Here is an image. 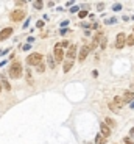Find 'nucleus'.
Listing matches in <instances>:
<instances>
[{"instance_id":"obj_14","label":"nucleus","mask_w":134,"mask_h":144,"mask_svg":"<svg viewBox=\"0 0 134 144\" xmlns=\"http://www.w3.org/2000/svg\"><path fill=\"white\" fill-rule=\"evenodd\" d=\"M95 143H97V144H104V143H106V138H104L101 133H98L97 136H95Z\"/></svg>"},{"instance_id":"obj_4","label":"nucleus","mask_w":134,"mask_h":144,"mask_svg":"<svg viewBox=\"0 0 134 144\" xmlns=\"http://www.w3.org/2000/svg\"><path fill=\"white\" fill-rule=\"evenodd\" d=\"M25 16L27 14H25L23 10H16V11H13L11 14H9V19H11L13 22H19V20H22Z\"/></svg>"},{"instance_id":"obj_15","label":"nucleus","mask_w":134,"mask_h":144,"mask_svg":"<svg viewBox=\"0 0 134 144\" xmlns=\"http://www.w3.org/2000/svg\"><path fill=\"white\" fill-rule=\"evenodd\" d=\"M47 60H49V66L52 69H55V64H56V61H55V58H53V55H50V57H47Z\"/></svg>"},{"instance_id":"obj_16","label":"nucleus","mask_w":134,"mask_h":144,"mask_svg":"<svg viewBox=\"0 0 134 144\" xmlns=\"http://www.w3.org/2000/svg\"><path fill=\"white\" fill-rule=\"evenodd\" d=\"M104 124L108 125V127H116V122H114V119H111V118L104 119Z\"/></svg>"},{"instance_id":"obj_18","label":"nucleus","mask_w":134,"mask_h":144,"mask_svg":"<svg viewBox=\"0 0 134 144\" xmlns=\"http://www.w3.org/2000/svg\"><path fill=\"white\" fill-rule=\"evenodd\" d=\"M27 82L30 85H33V77H31V72H30V69L27 71Z\"/></svg>"},{"instance_id":"obj_24","label":"nucleus","mask_w":134,"mask_h":144,"mask_svg":"<svg viewBox=\"0 0 134 144\" xmlns=\"http://www.w3.org/2000/svg\"><path fill=\"white\" fill-rule=\"evenodd\" d=\"M106 44H108V39H106V38H103V39H101L100 47H101V49H104V47H106Z\"/></svg>"},{"instance_id":"obj_26","label":"nucleus","mask_w":134,"mask_h":144,"mask_svg":"<svg viewBox=\"0 0 134 144\" xmlns=\"http://www.w3.org/2000/svg\"><path fill=\"white\" fill-rule=\"evenodd\" d=\"M36 27H37V28H42V27H44V20H37Z\"/></svg>"},{"instance_id":"obj_6","label":"nucleus","mask_w":134,"mask_h":144,"mask_svg":"<svg viewBox=\"0 0 134 144\" xmlns=\"http://www.w3.org/2000/svg\"><path fill=\"white\" fill-rule=\"evenodd\" d=\"M89 52H92L90 50V44H86V46H83L81 49H80V61H84L86 60V57L89 55Z\"/></svg>"},{"instance_id":"obj_7","label":"nucleus","mask_w":134,"mask_h":144,"mask_svg":"<svg viewBox=\"0 0 134 144\" xmlns=\"http://www.w3.org/2000/svg\"><path fill=\"white\" fill-rule=\"evenodd\" d=\"M13 34V28L11 27H8V28H3V30L0 31V41H5V39H8L9 36Z\"/></svg>"},{"instance_id":"obj_38","label":"nucleus","mask_w":134,"mask_h":144,"mask_svg":"<svg viewBox=\"0 0 134 144\" xmlns=\"http://www.w3.org/2000/svg\"><path fill=\"white\" fill-rule=\"evenodd\" d=\"M0 91H2V82H0Z\"/></svg>"},{"instance_id":"obj_1","label":"nucleus","mask_w":134,"mask_h":144,"mask_svg":"<svg viewBox=\"0 0 134 144\" xmlns=\"http://www.w3.org/2000/svg\"><path fill=\"white\" fill-rule=\"evenodd\" d=\"M22 74H23L22 64L19 61H13L11 67H9V77L11 78H19V77H22Z\"/></svg>"},{"instance_id":"obj_29","label":"nucleus","mask_w":134,"mask_h":144,"mask_svg":"<svg viewBox=\"0 0 134 144\" xmlns=\"http://www.w3.org/2000/svg\"><path fill=\"white\" fill-rule=\"evenodd\" d=\"M116 22H117V19H114V17L109 19V20H106V24H116Z\"/></svg>"},{"instance_id":"obj_23","label":"nucleus","mask_w":134,"mask_h":144,"mask_svg":"<svg viewBox=\"0 0 134 144\" xmlns=\"http://www.w3.org/2000/svg\"><path fill=\"white\" fill-rule=\"evenodd\" d=\"M112 10H114V11H120V10H122V3H116Z\"/></svg>"},{"instance_id":"obj_13","label":"nucleus","mask_w":134,"mask_h":144,"mask_svg":"<svg viewBox=\"0 0 134 144\" xmlns=\"http://www.w3.org/2000/svg\"><path fill=\"white\" fill-rule=\"evenodd\" d=\"M114 105H116L117 108H122V106L125 105V100H123V97H119V96H117V97L114 99Z\"/></svg>"},{"instance_id":"obj_35","label":"nucleus","mask_w":134,"mask_h":144,"mask_svg":"<svg viewBox=\"0 0 134 144\" xmlns=\"http://www.w3.org/2000/svg\"><path fill=\"white\" fill-rule=\"evenodd\" d=\"M125 143H126V144H133V143L130 141V138H125Z\"/></svg>"},{"instance_id":"obj_17","label":"nucleus","mask_w":134,"mask_h":144,"mask_svg":"<svg viewBox=\"0 0 134 144\" xmlns=\"http://www.w3.org/2000/svg\"><path fill=\"white\" fill-rule=\"evenodd\" d=\"M33 6L36 8V10H41V8L44 6V3H42V2H39V0H34V2H33Z\"/></svg>"},{"instance_id":"obj_34","label":"nucleus","mask_w":134,"mask_h":144,"mask_svg":"<svg viewBox=\"0 0 134 144\" xmlns=\"http://www.w3.org/2000/svg\"><path fill=\"white\" fill-rule=\"evenodd\" d=\"M61 25H63V28H64V27H67V25H69V20H64V22L61 24Z\"/></svg>"},{"instance_id":"obj_10","label":"nucleus","mask_w":134,"mask_h":144,"mask_svg":"<svg viewBox=\"0 0 134 144\" xmlns=\"http://www.w3.org/2000/svg\"><path fill=\"white\" fill-rule=\"evenodd\" d=\"M75 57H76V46H70L69 50H67V58L69 60H75Z\"/></svg>"},{"instance_id":"obj_28","label":"nucleus","mask_w":134,"mask_h":144,"mask_svg":"<svg viewBox=\"0 0 134 144\" xmlns=\"http://www.w3.org/2000/svg\"><path fill=\"white\" fill-rule=\"evenodd\" d=\"M109 108H111L112 111H117V110H119V108H117V106L114 105V103H109Z\"/></svg>"},{"instance_id":"obj_19","label":"nucleus","mask_w":134,"mask_h":144,"mask_svg":"<svg viewBox=\"0 0 134 144\" xmlns=\"http://www.w3.org/2000/svg\"><path fill=\"white\" fill-rule=\"evenodd\" d=\"M133 44H134V36L130 34V36L126 38V46H133Z\"/></svg>"},{"instance_id":"obj_8","label":"nucleus","mask_w":134,"mask_h":144,"mask_svg":"<svg viewBox=\"0 0 134 144\" xmlns=\"http://www.w3.org/2000/svg\"><path fill=\"white\" fill-rule=\"evenodd\" d=\"M100 129H101V135H103L106 139H108L109 136H111V129H109L108 125L104 124V122H101V125H100Z\"/></svg>"},{"instance_id":"obj_21","label":"nucleus","mask_w":134,"mask_h":144,"mask_svg":"<svg viewBox=\"0 0 134 144\" xmlns=\"http://www.w3.org/2000/svg\"><path fill=\"white\" fill-rule=\"evenodd\" d=\"M36 71L39 72V74H42V72L45 71V64H44V63H41V64H39V66L36 67Z\"/></svg>"},{"instance_id":"obj_37","label":"nucleus","mask_w":134,"mask_h":144,"mask_svg":"<svg viewBox=\"0 0 134 144\" xmlns=\"http://www.w3.org/2000/svg\"><path fill=\"white\" fill-rule=\"evenodd\" d=\"M131 108H134V102H133V103H131Z\"/></svg>"},{"instance_id":"obj_12","label":"nucleus","mask_w":134,"mask_h":144,"mask_svg":"<svg viewBox=\"0 0 134 144\" xmlns=\"http://www.w3.org/2000/svg\"><path fill=\"white\" fill-rule=\"evenodd\" d=\"M100 39H103V38H101V33H97V34H95V38H94V41H92V44H90V50H94L95 47L98 46Z\"/></svg>"},{"instance_id":"obj_36","label":"nucleus","mask_w":134,"mask_h":144,"mask_svg":"<svg viewBox=\"0 0 134 144\" xmlns=\"http://www.w3.org/2000/svg\"><path fill=\"white\" fill-rule=\"evenodd\" d=\"M130 133H131V135H134V127H133V129L130 130Z\"/></svg>"},{"instance_id":"obj_9","label":"nucleus","mask_w":134,"mask_h":144,"mask_svg":"<svg viewBox=\"0 0 134 144\" xmlns=\"http://www.w3.org/2000/svg\"><path fill=\"white\" fill-rule=\"evenodd\" d=\"M123 100H125V103H133L134 102V92L133 91H125L123 92Z\"/></svg>"},{"instance_id":"obj_2","label":"nucleus","mask_w":134,"mask_h":144,"mask_svg":"<svg viewBox=\"0 0 134 144\" xmlns=\"http://www.w3.org/2000/svg\"><path fill=\"white\" fill-rule=\"evenodd\" d=\"M41 63H44L41 53H30V57L27 58V64H28V67H30V66H36L37 67Z\"/></svg>"},{"instance_id":"obj_20","label":"nucleus","mask_w":134,"mask_h":144,"mask_svg":"<svg viewBox=\"0 0 134 144\" xmlns=\"http://www.w3.org/2000/svg\"><path fill=\"white\" fill-rule=\"evenodd\" d=\"M2 85L5 86V89H6V91H9V89H11V85H9L6 80H5V77H3V80H2Z\"/></svg>"},{"instance_id":"obj_32","label":"nucleus","mask_w":134,"mask_h":144,"mask_svg":"<svg viewBox=\"0 0 134 144\" xmlns=\"http://www.w3.org/2000/svg\"><path fill=\"white\" fill-rule=\"evenodd\" d=\"M103 10H104V5L100 3V5H98V11H103Z\"/></svg>"},{"instance_id":"obj_5","label":"nucleus","mask_w":134,"mask_h":144,"mask_svg":"<svg viewBox=\"0 0 134 144\" xmlns=\"http://www.w3.org/2000/svg\"><path fill=\"white\" fill-rule=\"evenodd\" d=\"M53 58H55V61H56V63H61V61L64 60V52L61 50L59 44H56L55 50H53Z\"/></svg>"},{"instance_id":"obj_11","label":"nucleus","mask_w":134,"mask_h":144,"mask_svg":"<svg viewBox=\"0 0 134 144\" xmlns=\"http://www.w3.org/2000/svg\"><path fill=\"white\" fill-rule=\"evenodd\" d=\"M72 66H73V60H69V58H67L66 61H64V66H63V69H64V72H69L72 69Z\"/></svg>"},{"instance_id":"obj_25","label":"nucleus","mask_w":134,"mask_h":144,"mask_svg":"<svg viewBox=\"0 0 134 144\" xmlns=\"http://www.w3.org/2000/svg\"><path fill=\"white\" fill-rule=\"evenodd\" d=\"M59 46L61 47H70V44H69L67 41H63V42H59Z\"/></svg>"},{"instance_id":"obj_27","label":"nucleus","mask_w":134,"mask_h":144,"mask_svg":"<svg viewBox=\"0 0 134 144\" xmlns=\"http://www.w3.org/2000/svg\"><path fill=\"white\" fill-rule=\"evenodd\" d=\"M69 33V30H66V28H61V31H59V34H63V36H66V34Z\"/></svg>"},{"instance_id":"obj_3","label":"nucleus","mask_w":134,"mask_h":144,"mask_svg":"<svg viewBox=\"0 0 134 144\" xmlns=\"http://www.w3.org/2000/svg\"><path fill=\"white\" fill-rule=\"evenodd\" d=\"M126 34L125 33H119L116 38V49H123V47L126 46Z\"/></svg>"},{"instance_id":"obj_33","label":"nucleus","mask_w":134,"mask_h":144,"mask_svg":"<svg viewBox=\"0 0 134 144\" xmlns=\"http://www.w3.org/2000/svg\"><path fill=\"white\" fill-rule=\"evenodd\" d=\"M30 47H31L30 44H27V46H23V50H25V52H27V50H30Z\"/></svg>"},{"instance_id":"obj_22","label":"nucleus","mask_w":134,"mask_h":144,"mask_svg":"<svg viewBox=\"0 0 134 144\" xmlns=\"http://www.w3.org/2000/svg\"><path fill=\"white\" fill-rule=\"evenodd\" d=\"M89 16V13L86 11V10H83V11H80V19H84V17H87Z\"/></svg>"},{"instance_id":"obj_30","label":"nucleus","mask_w":134,"mask_h":144,"mask_svg":"<svg viewBox=\"0 0 134 144\" xmlns=\"http://www.w3.org/2000/svg\"><path fill=\"white\" fill-rule=\"evenodd\" d=\"M78 10H80L78 6H72V8H70V11H72V13H76V11H78Z\"/></svg>"},{"instance_id":"obj_31","label":"nucleus","mask_w":134,"mask_h":144,"mask_svg":"<svg viewBox=\"0 0 134 144\" xmlns=\"http://www.w3.org/2000/svg\"><path fill=\"white\" fill-rule=\"evenodd\" d=\"M25 5V2H16V6H23Z\"/></svg>"}]
</instances>
